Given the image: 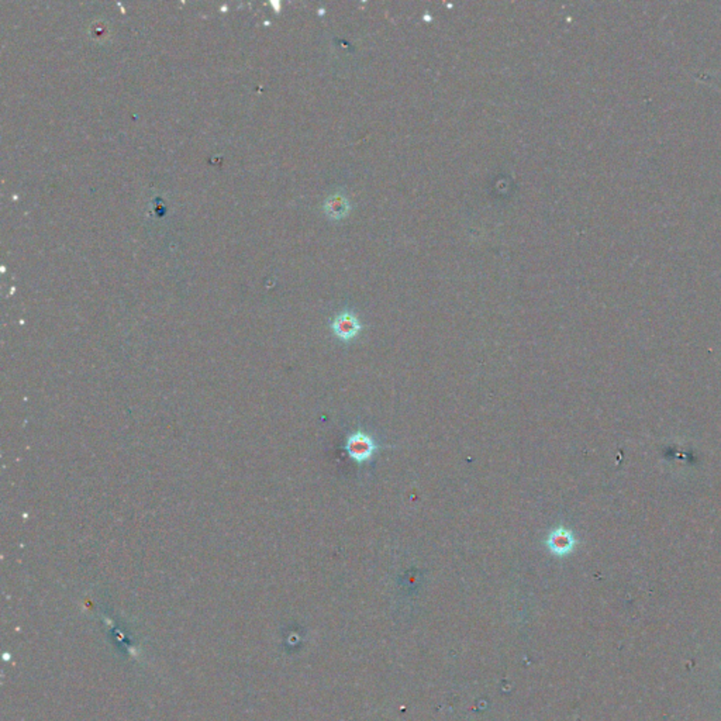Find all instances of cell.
<instances>
[{
	"mask_svg": "<svg viewBox=\"0 0 721 721\" xmlns=\"http://www.w3.org/2000/svg\"><path fill=\"white\" fill-rule=\"evenodd\" d=\"M378 449L375 440L362 430L350 434L345 440V451L357 464L368 462Z\"/></svg>",
	"mask_w": 721,
	"mask_h": 721,
	"instance_id": "cell-1",
	"label": "cell"
},
{
	"mask_svg": "<svg viewBox=\"0 0 721 721\" xmlns=\"http://www.w3.org/2000/svg\"><path fill=\"white\" fill-rule=\"evenodd\" d=\"M362 329L364 326L361 324L357 314L348 310L337 314L331 323V330L334 335L340 338L341 341H346V342L357 338L359 333L362 331Z\"/></svg>",
	"mask_w": 721,
	"mask_h": 721,
	"instance_id": "cell-2",
	"label": "cell"
},
{
	"mask_svg": "<svg viewBox=\"0 0 721 721\" xmlns=\"http://www.w3.org/2000/svg\"><path fill=\"white\" fill-rule=\"evenodd\" d=\"M576 540L574 532L565 527L554 528L547 539V547L555 556H567L574 551Z\"/></svg>",
	"mask_w": 721,
	"mask_h": 721,
	"instance_id": "cell-3",
	"label": "cell"
},
{
	"mask_svg": "<svg viewBox=\"0 0 721 721\" xmlns=\"http://www.w3.org/2000/svg\"><path fill=\"white\" fill-rule=\"evenodd\" d=\"M324 211L331 220H341L348 216V213L351 211V203L345 195L335 193L326 200Z\"/></svg>",
	"mask_w": 721,
	"mask_h": 721,
	"instance_id": "cell-4",
	"label": "cell"
}]
</instances>
